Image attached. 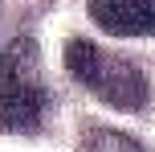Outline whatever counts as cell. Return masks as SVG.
I'll use <instances>...</instances> for the list:
<instances>
[{
	"label": "cell",
	"mask_w": 155,
	"mask_h": 152,
	"mask_svg": "<svg viewBox=\"0 0 155 152\" xmlns=\"http://www.w3.org/2000/svg\"><path fill=\"white\" fill-rule=\"evenodd\" d=\"M41 58L33 37H16L0 54V132H37L45 119Z\"/></svg>",
	"instance_id": "obj_1"
},
{
	"label": "cell",
	"mask_w": 155,
	"mask_h": 152,
	"mask_svg": "<svg viewBox=\"0 0 155 152\" xmlns=\"http://www.w3.org/2000/svg\"><path fill=\"white\" fill-rule=\"evenodd\" d=\"M65 66L86 90H94L98 99H106L110 107H135L147 103V78L139 74V66H131L127 58H110L102 54L94 41L86 37H74L65 45Z\"/></svg>",
	"instance_id": "obj_2"
},
{
	"label": "cell",
	"mask_w": 155,
	"mask_h": 152,
	"mask_svg": "<svg viewBox=\"0 0 155 152\" xmlns=\"http://www.w3.org/2000/svg\"><path fill=\"white\" fill-rule=\"evenodd\" d=\"M90 16L98 29L114 37H151L155 33V0H90Z\"/></svg>",
	"instance_id": "obj_3"
},
{
	"label": "cell",
	"mask_w": 155,
	"mask_h": 152,
	"mask_svg": "<svg viewBox=\"0 0 155 152\" xmlns=\"http://www.w3.org/2000/svg\"><path fill=\"white\" fill-rule=\"evenodd\" d=\"M82 152H147L135 136L127 132H114V128H90L82 140Z\"/></svg>",
	"instance_id": "obj_4"
}]
</instances>
